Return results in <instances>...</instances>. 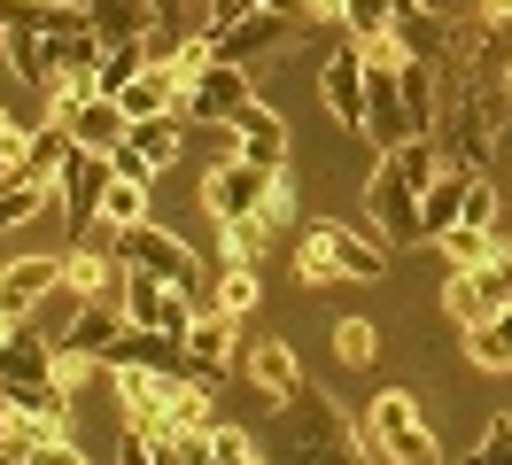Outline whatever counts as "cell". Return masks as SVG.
<instances>
[{
    "instance_id": "obj_29",
    "label": "cell",
    "mask_w": 512,
    "mask_h": 465,
    "mask_svg": "<svg viewBox=\"0 0 512 465\" xmlns=\"http://www.w3.org/2000/svg\"><path fill=\"white\" fill-rule=\"evenodd\" d=\"M256 295H264V279H256V264H241V256H218V279H210V303L233 310V318H249ZM202 303V310H210Z\"/></svg>"
},
{
    "instance_id": "obj_25",
    "label": "cell",
    "mask_w": 512,
    "mask_h": 465,
    "mask_svg": "<svg viewBox=\"0 0 512 465\" xmlns=\"http://www.w3.org/2000/svg\"><path fill=\"white\" fill-rule=\"evenodd\" d=\"M117 101H125V117H163V109H179V101H187V86L171 78V62H148Z\"/></svg>"
},
{
    "instance_id": "obj_23",
    "label": "cell",
    "mask_w": 512,
    "mask_h": 465,
    "mask_svg": "<svg viewBox=\"0 0 512 465\" xmlns=\"http://www.w3.org/2000/svg\"><path fill=\"white\" fill-rule=\"evenodd\" d=\"M233 148L256 155V163H288V117H280L272 101H249V109L233 117Z\"/></svg>"
},
{
    "instance_id": "obj_21",
    "label": "cell",
    "mask_w": 512,
    "mask_h": 465,
    "mask_svg": "<svg viewBox=\"0 0 512 465\" xmlns=\"http://www.w3.org/2000/svg\"><path fill=\"white\" fill-rule=\"evenodd\" d=\"M117 272H125L117 248L101 256V241H78L63 256V295H70V303H101V295H117Z\"/></svg>"
},
{
    "instance_id": "obj_7",
    "label": "cell",
    "mask_w": 512,
    "mask_h": 465,
    "mask_svg": "<svg viewBox=\"0 0 512 465\" xmlns=\"http://www.w3.org/2000/svg\"><path fill=\"white\" fill-rule=\"evenodd\" d=\"M295 24H303L295 0H256L241 24H202V39L225 62H256V55H272V47H295Z\"/></svg>"
},
{
    "instance_id": "obj_13",
    "label": "cell",
    "mask_w": 512,
    "mask_h": 465,
    "mask_svg": "<svg viewBox=\"0 0 512 465\" xmlns=\"http://www.w3.org/2000/svg\"><path fill=\"white\" fill-rule=\"evenodd\" d=\"M101 186H109V155L101 148H70L63 163V210L78 241H101Z\"/></svg>"
},
{
    "instance_id": "obj_8",
    "label": "cell",
    "mask_w": 512,
    "mask_h": 465,
    "mask_svg": "<svg viewBox=\"0 0 512 465\" xmlns=\"http://www.w3.org/2000/svg\"><path fill=\"white\" fill-rule=\"evenodd\" d=\"M272 171H280V163H256V155H218V163L202 171V210H210V225L256 217V210H264V194H272Z\"/></svg>"
},
{
    "instance_id": "obj_14",
    "label": "cell",
    "mask_w": 512,
    "mask_h": 465,
    "mask_svg": "<svg viewBox=\"0 0 512 465\" xmlns=\"http://www.w3.org/2000/svg\"><path fill=\"white\" fill-rule=\"evenodd\" d=\"M319 101H326V117L334 124H350V132H365V47H334L319 70Z\"/></svg>"
},
{
    "instance_id": "obj_33",
    "label": "cell",
    "mask_w": 512,
    "mask_h": 465,
    "mask_svg": "<svg viewBox=\"0 0 512 465\" xmlns=\"http://www.w3.org/2000/svg\"><path fill=\"white\" fill-rule=\"evenodd\" d=\"M373 357H381V349H373V326H365V318H342V326H334V365L365 372Z\"/></svg>"
},
{
    "instance_id": "obj_20",
    "label": "cell",
    "mask_w": 512,
    "mask_h": 465,
    "mask_svg": "<svg viewBox=\"0 0 512 465\" xmlns=\"http://www.w3.org/2000/svg\"><path fill=\"white\" fill-rule=\"evenodd\" d=\"M0 396H8V411H16L24 427H47V434L70 427V388L63 380H0Z\"/></svg>"
},
{
    "instance_id": "obj_24",
    "label": "cell",
    "mask_w": 512,
    "mask_h": 465,
    "mask_svg": "<svg viewBox=\"0 0 512 465\" xmlns=\"http://www.w3.org/2000/svg\"><path fill=\"white\" fill-rule=\"evenodd\" d=\"M466 179H474V171H435V179H427V194H419V225H427V241H443L450 225H458V210H466Z\"/></svg>"
},
{
    "instance_id": "obj_31",
    "label": "cell",
    "mask_w": 512,
    "mask_h": 465,
    "mask_svg": "<svg viewBox=\"0 0 512 465\" xmlns=\"http://www.w3.org/2000/svg\"><path fill=\"white\" fill-rule=\"evenodd\" d=\"M466 357H474V372H512V303L497 310L489 326L466 334Z\"/></svg>"
},
{
    "instance_id": "obj_4",
    "label": "cell",
    "mask_w": 512,
    "mask_h": 465,
    "mask_svg": "<svg viewBox=\"0 0 512 465\" xmlns=\"http://www.w3.org/2000/svg\"><path fill=\"white\" fill-rule=\"evenodd\" d=\"M365 47V140L373 148H404L412 140V109H404V55L388 39H357Z\"/></svg>"
},
{
    "instance_id": "obj_37",
    "label": "cell",
    "mask_w": 512,
    "mask_h": 465,
    "mask_svg": "<svg viewBox=\"0 0 512 465\" xmlns=\"http://www.w3.org/2000/svg\"><path fill=\"white\" fill-rule=\"evenodd\" d=\"M427 8H435V16H466L474 0H427Z\"/></svg>"
},
{
    "instance_id": "obj_5",
    "label": "cell",
    "mask_w": 512,
    "mask_h": 465,
    "mask_svg": "<svg viewBox=\"0 0 512 465\" xmlns=\"http://www.w3.org/2000/svg\"><path fill=\"white\" fill-rule=\"evenodd\" d=\"M365 434H373V458H396V465H435V458H443V442H435V427H427V411H419L412 388L373 396Z\"/></svg>"
},
{
    "instance_id": "obj_10",
    "label": "cell",
    "mask_w": 512,
    "mask_h": 465,
    "mask_svg": "<svg viewBox=\"0 0 512 465\" xmlns=\"http://www.w3.org/2000/svg\"><path fill=\"white\" fill-rule=\"evenodd\" d=\"M256 101V86H249V62H225V55H210L202 70L187 78V101H179V117L187 124H233L241 109Z\"/></svg>"
},
{
    "instance_id": "obj_12",
    "label": "cell",
    "mask_w": 512,
    "mask_h": 465,
    "mask_svg": "<svg viewBox=\"0 0 512 465\" xmlns=\"http://www.w3.org/2000/svg\"><path fill=\"white\" fill-rule=\"evenodd\" d=\"M505 303H512V256L474 264V272H450V287H443V310L466 326V334H474V326H489Z\"/></svg>"
},
{
    "instance_id": "obj_16",
    "label": "cell",
    "mask_w": 512,
    "mask_h": 465,
    "mask_svg": "<svg viewBox=\"0 0 512 465\" xmlns=\"http://www.w3.org/2000/svg\"><path fill=\"white\" fill-rule=\"evenodd\" d=\"M63 287V256H16L0 264V310L8 318H39V303Z\"/></svg>"
},
{
    "instance_id": "obj_19",
    "label": "cell",
    "mask_w": 512,
    "mask_h": 465,
    "mask_svg": "<svg viewBox=\"0 0 512 465\" xmlns=\"http://www.w3.org/2000/svg\"><path fill=\"white\" fill-rule=\"evenodd\" d=\"M233 341H241V318L233 310H194V326H187V357H194V372L202 380H218L225 365H233Z\"/></svg>"
},
{
    "instance_id": "obj_35",
    "label": "cell",
    "mask_w": 512,
    "mask_h": 465,
    "mask_svg": "<svg viewBox=\"0 0 512 465\" xmlns=\"http://www.w3.org/2000/svg\"><path fill=\"white\" fill-rule=\"evenodd\" d=\"M202 8H210V24H241L256 0H202Z\"/></svg>"
},
{
    "instance_id": "obj_15",
    "label": "cell",
    "mask_w": 512,
    "mask_h": 465,
    "mask_svg": "<svg viewBox=\"0 0 512 465\" xmlns=\"http://www.w3.org/2000/svg\"><path fill=\"white\" fill-rule=\"evenodd\" d=\"M0 55H8V70H16L32 93H55L70 78L63 39H47V31H0Z\"/></svg>"
},
{
    "instance_id": "obj_32",
    "label": "cell",
    "mask_w": 512,
    "mask_h": 465,
    "mask_svg": "<svg viewBox=\"0 0 512 465\" xmlns=\"http://www.w3.org/2000/svg\"><path fill=\"white\" fill-rule=\"evenodd\" d=\"M443 256H450V272H474V264H497L505 248H497L489 225H450V233H443Z\"/></svg>"
},
{
    "instance_id": "obj_11",
    "label": "cell",
    "mask_w": 512,
    "mask_h": 465,
    "mask_svg": "<svg viewBox=\"0 0 512 465\" xmlns=\"http://www.w3.org/2000/svg\"><path fill=\"white\" fill-rule=\"evenodd\" d=\"M179 148H187V117H179V109H163V117H132L125 148H109V163L132 171V179H163V171L179 163Z\"/></svg>"
},
{
    "instance_id": "obj_3",
    "label": "cell",
    "mask_w": 512,
    "mask_h": 465,
    "mask_svg": "<svg viewBox=\"0 0 512 465\" xmlns=\"http://www.w3.org/2000/svg\"><path fill=\"white\" fill-rule=\"evenodd\" d=\"M109 248H117V264H132V272H156V279H171V287H187L194 303H202V287H210V264H202V256L171 233V225H156V217L117 225V233H109Z\"/></svg>"
},
{
    "instance_id": "obj_17",
    "label": "cell",
    "mask_w": 512,
    "mask_h": 465,
    "mask_svg": "<svg viewBox=\"0 0 512 465\" xmlns=\"http://www.w3.org/2000/svg\"><path fill=\"white\" fill-rule=\"evenodd\" d=\"M47 202H63V179H47L39 163H8V171H0V233L32 225Z\"/></svg>"
},
{
    "instance_id": "obj_27",
    "label": "cell",
    "mask_w": 512,
    "mask_h": 465,
    "mask_svg": "<svg viewBox=\"0 0 512 465\" xmlns=\"http://www.w3.org/2000/svg\"><path fill=\"white\" fill-rule=\"evenodd\" d=\"M249 380H256L272 403H288L295 388H303V365H295L288 341H256V349H249Z\"/></svg>"
},
{
    "instance_id": "obj_1",
    "label": "cell",
    "mask_w": 512,
    "mask_h": 465,
    "mask_svg": "<svg viewBox=\"0 0 512 465\" xmlns=\"http://www.w3.org/2000/svg\"><path fill=\"white\" fill-rule=\"evenodd\" d=\"M388 264H396V241H388V233H373V225H342V217L303 225V241H295V279H303V287L388 279Z\"/></svg>"
},
{
    "instance_id": "obj_6",
    "label": "cell",
    "mask_w": 512,
    "mask_h": 465,
    "mask_svg": "<svg viewBox=\"0 0 512 465\" xmlns=\"http://www.w3.org/2000/svg\"><path fill=\"white\" fill-rule=\"evenodd\" d=\"M365 225L373 233H388V241H427V225H419V179L404 171V155L381 148V163H373V179H365Z\"/></svg>"
},
{
    "instance_id": "obj_2",
    "label": "cell",
    "mask_w": 512,
    "mask_h": 465,
    "mask_svg": "<svg viewBox=\"0 0 512 465\" xmlns=\"http://www.w3.org/2000/svg\"><path fill=\"white\" fill-rule=\"evenodd\" d=\"M280 419H288V450L295 458H373V434L350 427V411H334V396H319L311 380L280 403Z\"/></svg>"
},
{
    "instance_id": "obj_26",
    "label": "cell",
    "mask_w": 512,
    "mask_h": 465,
    "mask_svg": "<svg viewBox=\"0 0 512 465\" xmlns=\"http://www.w3.org/2000/svg\"><path fill=\"white\" fill-rule=\"evenodd\" d=\"M148 202H156V179H132V171H117L109 163V186H101V225L117 233V225H140L148 217Z\"/></svg>"
},
{
    "instance_id": "obj_18",
    "label": "cell",
    "mask_w": 512,
    "mask_h": 465,
    "mask_svg": "<svg viewBox=\"0 0 512 465\" xmlns=\"http://www.w3.org/2000/svg\"><path fill=\"white\" fill-rule=\"evenodd\" d=\"M109 380H117V396H125V419H171V403L187 388V380H171V372H156V365H109Z\"/></svg>"
},
{
    "instance_id": "obj_39",
    "label": "cell",
    "mask_w": 512,
    "mask_h": 465,
    "mask_svg": "<svg viewBox=\"0 0 512 465\" xmlns=\"http://www.w3.org/2000/svg\"><path fill=\"white\" fill-rule=\"evenodd\" d=\"M497 86H505V101H512V62H505V78H497Z\"/></svg>"
},
{
    "instance_id": "obj_30",
    "label": "cell",
    "mask_w": 512,
    "mask_h": 465,
    "mask_svg": "<svg viewBox=\"0 0 512 465\" xmlns=\"http://www.w3.org/2000/svg\"><path fill=\"white\" fill-rule=\"evenodd\" d=\"M148 62H156V55H148V39H109V47H101V62H94V86H101V93H125Z\"/></svg>"
},
{
    "instance_id": "obj_28",
    "label": "cell",
    "mask_w": 512,
    "mask_h": 465,
    "mask_svg": "<svg viewBox=\"0 0 512 465\" xmlns=\"http://www.w3.org/2000/svg\"><path fill=\"white\" fill-rule=\"evenodd\" d=\"M86 16H94L101 39H148V31L163 24L156 0H86Z\"/></svg>"
},
{
    "instance_id": "obj_22",
    "label": "cell",
    "mask_w": 512,
    "mask_h": 465,
    "mask_svg": "<svg viewBox=\"0 0 512 465\" xmlns=\"http://www.w3.org/2000/svg\"><path fill=\"white\" fill-rule=\"evenodd\" d=\"M0 380H55V341L39 334V318H16L0 341Z\"/></svg>"
},
{
    "instance_id": "obj_34",
    "label": "cell",
    "mask_w": 512,
    "mask_h": 465,
    "mask_svg": "<svg viewBox=\"0 0 512 465\" xmlns=\"http://www.w3.org/2000/svg\"><path fill=\"white\" fill-rule=\"evenodd\" d=\"M210 458H218V465H249L256 442H249L241 427H225V419H218V427H210Z\"/></svg>"
},
{
    "instance_id": "obj_9",
    "label": "cell",
    "mask_w": 512,
    "mask_h": 465,
    "mask_svg": "<svg viewBox=\"0 0 512 465\" xmlns=\"http://www.w3.org/2000/svg\"><path fill=\"white\" fill-rule=\"evenodd\" d=\"M117 303H125V326H156V334H171V341H187V326H194V295L187 287H171V279H156V272H117Z\"/></svg>"
},
{
    "instance_id": "obj_38",
    "label": "cell",
    "mask_w": 512,
    "mask_h": 465,
    "mask_svg": "<svg viewBox=\"0 0 512 465\" xmlns=\"http://www.w3.org/2000/svg\"><path fill=\"white\" fill-rule=\"evenodd\" d=\"M8 419H16V411H8V396H0V434H8Z\"/></svg>"
},
{
    "instance_id": "obj_36",
    "label": "cell",
    "mask_w": 512,
    "mask_h": 465,
    "mask_svg": "<svg viewBox=\"0 0 512 465\" xmlns=\"http://www.w3.org/2000/svg\"><path fill=\"white\" fill-rule=\"evenodd\" d=\"M295 8H303V16H334L342 0H295Z\"/></svg>"
}]
</instances>
